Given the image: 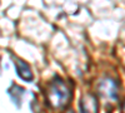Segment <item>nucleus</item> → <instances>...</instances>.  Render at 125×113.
Here are the masks:
<instances>
[{"instance_id": "nucleus-1", "label": "nucleus", "mask_w": 125, "mask_h": 113, "mask_svg": "<svg viewBox=\"0 0 125 113\" xmlns=\"http://www.w3.org/2000/svg\"><path fill=\"white\" fill-rule=\"evenodd\" d=\"M71 99V90L65 82L59 77H55L48 89V102L54 108H65Z\"/></svg>"}, {"instance_id": "nucleus-2", "label": "nucleus", "mask_w": 125, "mask_h": 113, "mask_svg": "<svg viewBox=\"0 0 125 113\" xmlns=\"http://www.w3.org/2000/svg\"><path fill=\"white\" fill-rule=\"evenodd\" d=\"M15 68H16V73H18V75L21 78L24 82H31V80L34 79L33 72H31L29 64L25 63L24 60L15 58Z\"/></svg>"}]
</instances>
